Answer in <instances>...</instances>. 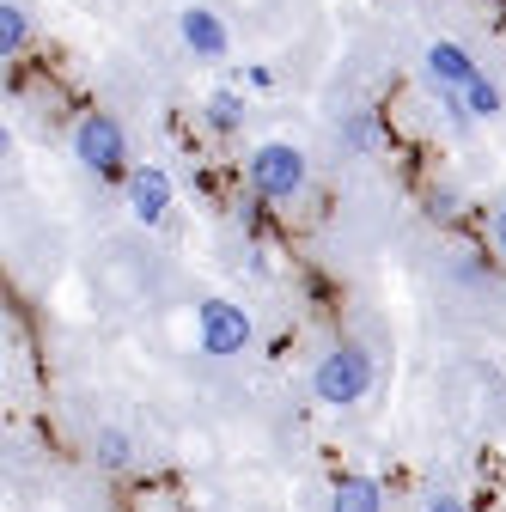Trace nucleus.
I'll list each match as a JSON object with an SVG mask.
<instances>
[{"label":"nucleus","mask_w":506,"mask_h":512,"mask_svg":"<svg viewBox=\"0 0 506 512\" xmlns=\"http://www.w3.org/2000/svg\"><path fill=\"white\" fill-rule=\"evenodd\" d=\"M366 391H372V354L360 342H336L330 354H318V366H311V397L324 409H354V403H366Z\"/></svg>","instance_id":"f03ea898"},{"label":"nucleus","mask_w":506,"mask_h":512,"mask_svg":"<svg viewBox=\"0 0 506 512\" xmlns=\"http://www.w3.org/2000/svg\"><path fill=\"white\" fill-rule=\"evenodd\" d=\"M250 342H257V317H250L238 299H202L196 305V348L208 354V360H238V354H250Z\"/></svg>","instance_id":"20e7f679"},{"label":"nucleus","mask_w":506,"mask_h":512,"mask_svg":"<svg viewBox=\"0 0 506 512\" xmlns=\"http://www.w3.org/2000/svg\"><path fill=\"white\" fill-rule=\"evenodd\" d=\"M244 183L257 202H299L311 183V153L299 141H257L244 159Z\"/></svg>","instance_id":"f257e3e1"},{"label":"nucleus","mask_w":506,"mask_h":512,"mask_svg":"<svg viewBox=\"0 0 506 512\" xmlns=\"http://www.w3.org/2000/svg\"><path fill=\"white\" fill-rule=\"evenodd\" d=\"M68 147H74L80 171H86V177H98V183L129 177V135H122V122H116L110 110H80Z\"/></svg>","instance_id":"7ed1b4c3"},{"label":"nucleus","mask_w":506,"mask_h":512,"mask_svg":"<svg viewBox=\"0 0 506 512\" xmlns=\"http://www.w3.org/2000/svg\"><path fill=\"white\" fill-rule=\"evenodd\" d=\"M427 208H433V220H452L458 214V189H427Z\"/></svg>","instance_id":"4468645a"},{"label":"nucleus","mask_w":506,"mask_h":512,"mask_svg":"<svg viewBox=\"0 0 506 512\" xmlns=\"http://www.w3.org/2000/svg\"><path fill=\"white\" fill-rule=\"evenodd\" d=\"M263 86H275V68H263V61H257V68H244V92H263Z\"/></svg>","instance_id":"dca6fc26"},{"label":"nucleus","mask_w":506,"mask_h":512,"mask_svg":"<svg viewBox=\"0 0 506 512\" xmlns=\"http://www.w3.org/2000/svg\"><path fill=\"white\" fill-rule=\"evenodd\" d=\"M244 116H250V92L244 86H214L202 98V128L208 135H244Z\"/></svg>","instance_id":"1a4fd4ad"},{"label":"nucleus","mask_w":506,"mask_h":512,"mask_svg":"<svg viewBox=\"0 0 506 512\" xmlns=\"http://www.w3.org/2000/svg\"><path fill=\"white\" fill-rule=\"evenodd\" d=\"M31 49V13L19 0H0V61H19Z\"/></svg>","instance_id":"ddd939ff"},{"label":"nucleus","mask_w":506,"mask_h":512,"mask_svg":"<svg viewBox=\"0 0 506 512\" xmlns=\"http://www.w3.org/2000/svg\"><path fill=\"white\" fill-rule=\"evenodd\" d=\"M482 74V61L458 43V37H433L427 49H421V80H427V92L439 98V104H452V98H464V86Z\"/></svg>","instance_id":"39448f33"},{"label":"nucleus","mask_w":506,"mask_h":512,"mask_svg":"<svg viewBox=\"0 0 506 512\" xmlns=\"http://www.w3.org/2000/svg\"><path fill=\"white\" fill-rule=\"evenodd\" d=\"M177 43L196 61H226L232 55V25L208 7V0H189V7H177Z\"/></svg>","instance_id":"0eeeda50"},{"label":"nucleus","mask_w":506,"mask_h":512,"mask_svg":"<svg viewBox=\"0 0 506 512\" xmlns=\"http://www.w3.org/2000/svg\"><path fill=\"white\" fill-rule=\"evenodd\" d=\"M122 202H129V220L135 226H165L171 220V202H177V183H171V171L165 165H129V177H122Z\"/></svg>","instance_id":"423d86ee"},{"label":"nucleus","mask_w":506,"mask_h":512,"mask_svg":"<svg viewBox=\"0 0 506 512\" xmlns=\"http://www.w3.org/2000/svg\"><path fill=\"white\" fill-rule=\"evenodd\" d=\"M494 244L506 250V202H500V214H494Z\"/></svg>","instance_id":"f3484780"},{"label":"nucleus","mask_w":506,"mask_h":512,"mask_svg":"<svg viewBox=\"0 0 506 512\" xmlns=\"http://www.w3.org/2000/svg\"><path fill=\"white\" fill-rule=\"evenodd\" d=\"M330 512H391V494H385V482L366 476V470H342L330 482Z\"/></svg>","instance_id":"6e6552de"},{"label":"nucleus","mask_w":506,"mask_h":512,"mask_svg":"<svg viewBox=\"0 0 506 512\" xmlns=\"http://www.w3.org/2000/svg\"><path fill=\"white\" fill-rule=\"evenodd\" d=\"M92 458H98V470H129L135 464V433L129 427H98L92 433Z\"/></svg>","instance_id":"f8f14e48"},{"label":"nucleus","mask_w":506,"mask_h":512,"mask_svg":"<svg viewBox=\"0 0 506 512\" xmlns=\"http://www.w3.org/2000/svg\"><path fill=\"white\" fill-rule=\"evenodd\" d=\"M500 110H506V92H500L494 74H476L464 86V98H452V116H470V122H494Z\"/></svg>","instance_id":"9b49d317"},{"label":"nucleus","mask_w":506,"mask_h":512,"mask_svg":"<svg viewBox=\"0 0 506 512\" xmlns=\"http://www.w3.org/2000/svg\"><path fill=\"white\" fill-rule=\"evenodd\" d=\"M421 512H470V506H464L458 494H427V500H421Z\"/></svg>","instance_id":"2eb2a0df"},{"label":"nucleus","mask_w":506,"mask_h":512,"mask_svg":"<svg viewBox=\"0 0 506 512\" xmlns=\"http://www.w3.org/2000/svg\"><path fill=\"white\" fill-rule=\"evenodd\" d=\"M378 141H385V122H378V110H342V122H336V147H342V153L372 159Z\"/></svg>","instance_id":"9d476101"}]
</instances>
